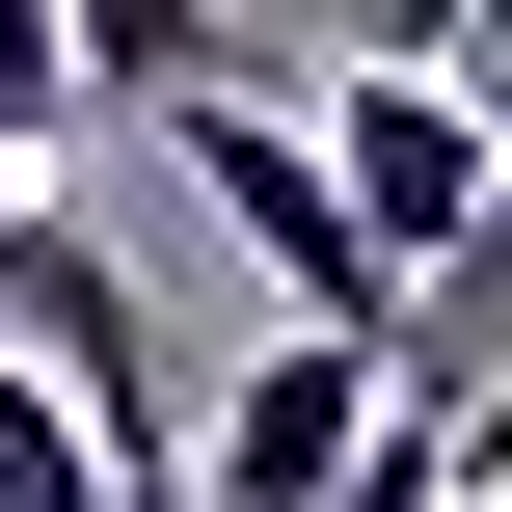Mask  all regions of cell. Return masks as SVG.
<instances>
[{
	"mask_svg": "<svg viewBox=\"0 0 512 512\" xmlns=\"http://www.w3.org/2000/svg\"><path fill=\"white\" fill-rule=\"evenodd\" d=\"M135 135H162V162H189V189L243 216V270H270L297 324H378V351L432 324V270H405V243L351 216V162H324V108H243V81H189V108H135Z\"/></svg>",
	"mask_w": 512,
	"mask_h": 512,
	"instance_id": "6da1fadb",
	"label": "cell"
},
{
	"mask_svg": "<svg viewBox=\"0 0 512 512\" xmlns=\"http://www.w3.org/2000/svg\"><path fill=\"white\" fill-rule=\"evenodd\" d=\"M324 162H351V216H378L405 270H459L486 189H512V108L459 81V54H351V81H324Z\"/></svg>",
	"mask_w": 512,
	"mask_h": 512,
	"instance_id": "7a4b0ae2",
	"label": "cell"
},
{
	"mask_svg": "<svg viewBox=\"0 0 512 512\" xmlns=\"http://www.w3.org/2000/svg\"><path fill=\"white\" fill-rule=\"evenodd\" d=\"M378 405H405V351H378V324H270V351L216 378V459H189V512H351Z\"/></svg>",
	"mask_w": 512,
	"mask_h": 512,
	"instance_id": "3957f363",
	"label": "cell"
},
{
	"mask_svg": "<svg viewBox=\"0 0 512 512\" xmlns=\"http://www.w3.org/2000/svg\"><path fill=\"white\" fill-rule=\"evenodd\" d=\"M0 351H54V378H81L135 459H162V324H135V270H108V243H81L27 162H0Z\"/></svg>",
	"mask_w": 512,
	"mask_h": 512,
	"instance_id": "277c9868",
	"label": "cell"
},
{
	"mask_svg": "<svg viewBox=\"0 0 512 512\" xmlns=\"http://www.w3.org/2000/svg\"><path fill=\"white\" fill-rule=\"evenodd\" d=\"M108 459H135V432H108L54 351H0V512H108Z\"/></svg>",
	"mask_w": 512,
	"mask_h": 512,
	"instance_id": "5b68a950",
	"label": "cell"
},
{
	"mask_svg": "<svg viewBox=\"0 0 512 512\" xmlns=\"http://www.w3.org/2000/svg\"><path fill=\"white\" fill-rule=\"evenodd\" d=\"M81 81L108 108H189V81H243V27L216 0H81Z\"/></svg>",
	"mask_w": 512,
	"mask_h": 512,
	"instance_id": "8992f818",
	"label": "cell"
},
{
	"mask_svg": "<svg viewBox=\"0 0 512 512\" xmlns=\"http://www.w3.org/2000/svg\"><path fill=\"white\" fill-rule=\"evenodd\" d=\"M108 81H81V0H0V162H54Z\"/></svg>",
	"mask_w": 512,
	"mask_h": 512,
	"instance_id": "52a82bcc",
	"label": "cell"
},
{
	"mask_svg": "<svg viewBox=\"0 0 512 512\" xmlns=\"http://www.w3.org/2000/svg\"><path fill=\"white\" fill-rule=\"evenodd\" d=\"M324 27H351V54H459V81L512 54V0H324Z\"/></svg>",
	"mask_w": 512,
	"mask_h": 512,
	"instance_id": "ba28073f",
	"label": "cell"
},
{
	"mask_svg": "<svg viewBox=\"0 0 512 512\" xmlns=\"http://www.w3.org/2000/svg\"><path fill=\"white\" fill-rule=\"evenodd\" d=\"M432 405H459V486H512V324L459 351V378H432Z\"/></svg>",
	"mask_w": 512,
	"mask_h": 512,
	"instance_id": "9c48e42d",
	"label": "cell"
},
{
	"mask_svg": "<svg viewBox=\"0 0 512 512\" xmlns=\"http://www.w3.org/2000/svg\"><path fill=\"white\" fill-rule=\"evenodd\" d=\"M108 512H189V459H108Z\"/></svg>",
	"mask_w": 512,
	"mask_h": 512,
	"instance_id": "30bf717a",
	"label": "cell"
}]
</instances>
